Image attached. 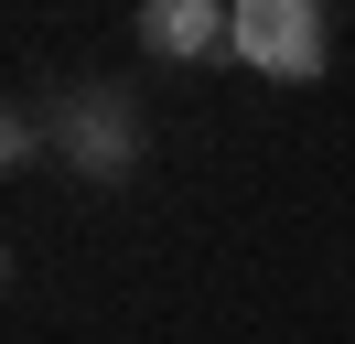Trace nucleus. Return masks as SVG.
Masks as SVG:
<instances>
[{"label": "nucleus", "instance_id": "nucleus-2", "mask_svg": "<svg viewBox=\"0 0 355 344\" xmlns=\"http://www.w3.org/2000/svg\"><path fill=\"white\" fill-rule=\"evenodd\" d=\"M226 54L248 76H269V86H312L334 64V22H323V0H237Z\"/></svg>", "mask_w": 355, "mask_h": 344}, {"label": "nucleus", "instance_id": "nucleus-3", "mask_svg": "<svg viewBox=\"0 0 355 344\" xmlns=\"http://www.w3.org/2000/svg\"><path fill=\"white\" fill-rule=\"evenodd\" d=\"M237 0H140V54L151 64H216Z\"/></svg>", "mask_w": 355, "mask_h": 344}, {"label": "nucleus", "instance_id": "nucleus-1", "mask_svg": "<svg viewBox=\"0 0 355 344\" xmlns=\"http://www.w3.org/2000/svg\"><path fill=\"white\" fill-rule=\"evenodd\" d=\"M54 150H65L76 183H130V172H140V97L119 76L54 86Z\"/></svg>", "mask_w": 355, "mask_h": 344}, {"label": "nucleus", "instance_id": "nucleus-4", "mask_svg": "<svg viewBox=\"0 0 355 344\" xmlns=\"http://www.w3.org/2000/svg\"><path fill=\"white\" fill-rule=\"evenodd\" d=\"M44 129H54V97H11V129H0V150H11V162H33V150H44Z\"/></svg>", "mask_w": 355, "mask_h": 344}]
</instances>
